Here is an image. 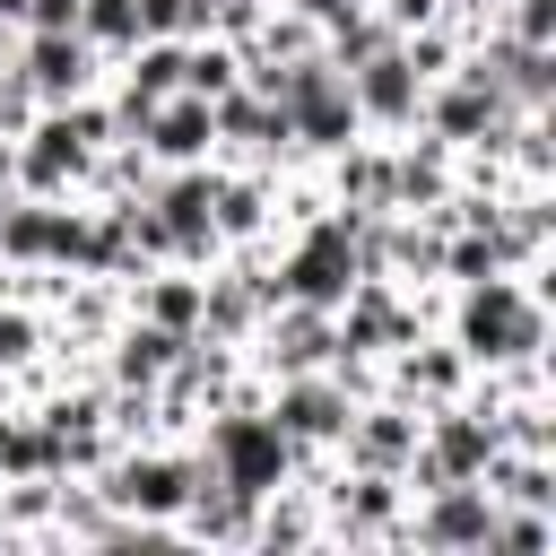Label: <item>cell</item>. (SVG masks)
<instances>
[{
	"instance_id": "20",
	"label": "cell",
	"mask_w": 556,
	"mask_h": 556,
	"mask_svg": "<svg viewBox=\"0 0 556 556\" xmlns=\"http://www.w3.org/2000/svg\"><path fill=\"white\" fill-rule=\"evenodd\" d=\"M400 382H408V391H434V400H443V391L460 382V365H452V356H408V365H400Z\"/></svg>"
},
{
	"instance_id": "1",
	"label": "cell",
	"mask_w": 556,
	"mask_h": 556,
	"mask_svg": "<svg viewBox=\"0 0 556 556\" xmlns=\"http://www.w3.org/2000/svg\"><path fill=\"white\" fill-rule=\"evenodd\" d=\"M356 226H365V208H339V217H313L304 235H295V252L278 261V278H269V304L287 295V304H348V287L365 278V261H356Z\"/></svg>"
},
{
	"instance_id": "3",
	"label": "cell",
	"mask_w": 556,
	"mask_h": 556,
	"mask_svg": "<svg viewBox=\"0 0 556 556\" xmlns=\"http://www.w3.org/2000/svg\"><path fill=\"white\" fill-rule=\"evenodd\" d=\"M547 339V321H539V295L530 287H513V278H469V304H460V348L478 356V365H513V356H530Z\"/></svg>"
},
{
	"instance_id": "19",
	"label": "cell",
	"mask_w": 556,
	"mask_h": 556,
	"mask_svg": "<svg viewBox=\"0 0 556 556\" xmlns=\"http://www.w3.org/2000/svg\"><path fill=\"white\" fill-rule=\"evenodd\" d=\"M261 208H269V191H261V182H217V208H208L217 243H226V235H252V226H261Z\"/></svg>"
},
{
	"instance_id": "9",
	"label": "cell",
	"mask_w": 556,
	"mask_h": 556,
	"mask_svg": "<svg viewBox=\"0 0 556 556\" xmlns=\"http://www.w3.org/2000/svg\"><path fill=\"white\" fill-rule=\"evenodd\" d=\"M408 469H426V486L486 478V469H495V426H486V417H469V408H443V417H434V434L417 443V460H408Z\"/></svg>"
},
{
	"instance_id": "11",
	"label": "cell",
	"mask_w": 556,
	"mask_h": 556,
	"mask_svg": "<svg viewBox=\"0 0 556 556\" xmlns=\"http://www.w3.org/2000/svg\"><path fill=\"white\" fill-rule=\"evenodd\" d=\"M139 130H148V156H156V165H200V156L217 148L208 96H182V87H174L165 104H148V122H139Z\"/></svg>"
},
{
	"instance_id": "21",
	"label": "cell",
	"mask_w": 556,
	"mask_h": 556,
	"mask_svg": "<svg viewBox=\"0 0 556 556\" xmlns=\"http://www.w3.org/2000/svg\"><path fill=\"white\" fill-rule=\"evenodd\" d=\"M26 356H35V313L9 304V313H0V365H26Z\"/></svg>"
},
{
	"instance_id": "10",
	"label": "cell",
	"mask_w": 556,
	"mask_h": 556,
	"mask_svg": "<svg viewBox=\"0 0 556 556\" xmlns=\"http://www.w3.org/2000/svg\"><path fill=\"white\" fill-rule=\"evenodd\" d=\"M417 113L434 122V139H443V148H460V139H486V130H495L504 87H495V70H486V61H469V70H460L434 104H417Z\"/></svg>"
},
{
	"instance_id": "15",
	"label": "cell",
	"mask_w": 556,
	"mask_h": 556,
	"mask_svg": "<svg viewBox=\"0 0 556 556\" xmlns=\"http://www.w3.org/2000/svg\"><path fill=\"white\" fill-rule=\"evenodd\" d=\"M174 356H182V339H174V330H156V321H130V330L113 339V382H122V391H156Z\"/></svg>"
},
{
	"instance_id": "8",
	"label": "cell",
	"mask_w": 556,
	"mask_h": 556,
	"mask_svg": "<svg viewBox=\"0 0 556 556\" xmlns=\"http://www.w3.org/2000/svg\"><path fill=\"white\" fill-rule=\"evenodd\" d=\"M269 417H278L287 443H330V434H348V417H356V408H348V374H313V365L287 374V391H278Z\"/></svg>"
},
{
	"instance_id": "7",
	"label": "cell",
	"mask_w": 556,
	"mask_h": 556,
	"mask_svg": "<svg viewBox=\"0 0 556 556\" xmlns=\"http://www.w3.org/2000/svg\"><path fill=\"white\" fill-rule=\"evenodd\" d=\"M191 486H200V469L174 460V452H130V460L104 469V495H113L130 521H165V513H182Z\"/></svg>"
},
{
	"instance_id": "2",
	"label": "cell",
	"mask_w": 556,
	"mask_h": 556,
	"mask_svg": "<svg viewBox=\"0 0 556 556\" xmlns=\"http://www.w3.org/2000/svg\"><path fill=\"white\" fill-rule=\"evenodd\" d=\"M287 460H295V443H287L278 417H261V408H226V417L208 426V478L235 486V495H252V504L287 486Z\"/></svg>"
},
{
	"instance_id": "24",
	"label": "cell",
	"mask_w": 556,
	"mask_h": 556,
	"mask_svg": "<svg viewBox=\"0 0 556 556\" xmlns=\"http://www.w3.org/2000/svg\"><path fill=\"white\" fill-rule=\"evenodd\" d=\"M0 539H9V495H0Z\"/></svg>"
},
{
	"instance_id": "5",
	"label": "cell",
	"mask_w": 556,
	"mask_h": 556,
	"mask_svg": "<svg viewBox=\"0 0 556 556\" xmlns=\"http://www.w3.org/2000/svg\"><path fill=\"white\" fill-rule=\"evenodd\" d=\"M87 61H96V43H87L78 26H26L9 78H17L35 104H70V96H87Z\"/></svg>"
},
{
	"instance_id": "23",
	"label": "cell",
	"mask_w": 556,
	"mask_h": 556,
	"mask_svg": "<svg viewBox=\"0 0 556 556\" xmlns=\"http://www.w3.org/2000/svg\"><path fill=\"white\" fill-rule=\"evenodd\" d=\"M0 191H9V139H0Z\"/></svg>"
},
{
	"instance_id": "4",
	"label": "cell",
	"mask_w": 556,
	"mask_h": 556,
	"mask_svg": "<svg viewBox=\"0 0 556 556\" xmlns=\"http://www.w3.org/2000/svg\"><path fill=\"white\" fill-rule=\"evenodd\" d=\"M339 78H348V96H356V122H382V130H408L417 104H426V70L408 61L400 35H391L382 52H365L356 70H339Z\"/></svg>"
},
{
	"instance_id": "16",
	"label": "cell",
	"mask_w": 556,
	"mask_h": 556,
	"mask_svg": "<svg viewBox=\"0 0 556 556\" xmlns=\"http://www.w3.org/2000/svg\"><path fill=\"white\" fill-rule=\"evenodd\" d=\"M200 304H208V278H148V287H139V321H156V330H174V339L200 330Z\"/></svg>"
},
{
	"instance_id": "12",
	"label": "cell",
	"mask_w": 556,
	"mask_h": 556,
	"mask_svg": "<svg viewBox=\"0 0 556 556\" xmlns=\"http://www.w3.org/2000/svg\"><path fill=\"white\" fill-rule=\"evenodd\" d=\"M486 530H495V504H486L478 478L434 486V504L417 513V539H426V547H486Z\"/></svg>"
},
{
	"instance_id": "13",
	"label": "cell",
	"mask_w": 556,
	"mask_h": 556,
	"mask_svg": "<svg viewBox=\"0 0 556 556\" xmlns=\"http://www.w3.org/2000/svg\"><path fill=\"white\" fill-rule=\"evenodd\" d=\"M348 452H356L365 478H400V469L417 460V417H400V408H365V417H348Z\"/></svg>"
},
{
	"instance_id": "6",
	"label": "cell",
	"mask_w": 556,
	"mask_h": 556,
	"mask_svg": "<svg viewBox=\"0 0 556 556\" xmlns=\"http://www.w3.org/2000/svg\"><path fill=\"white\" fill-rule=\"evenodd\" d=\"M78 208H61V200H9L0 208V261H17V269H43V261H70L78 269Z\"/></svg>"
},
{
	"instance_id": "17",
	"label": "cell",
	"mask_w": 556,
	"mask_h": 556,
	"mask_svg": "<svg viewBox=\"0 0 556 556\" xmlns=\"http://www.w3.org/2000/svg\"><path fill=\"white\" fill-rule=\"evenodd\" d=\"M235 70H243V61H235L226 43H182V96H208V104H217V96L235 87Z\"/></svg>"
},
{
	"instance_id": "22",
	"label": "cell",
	"mask_w": 556,
	"mask_h": 556,
	"mask_svg": "<svg viewBox=\"0 0 556 556\" xmlns=\"http://www.w3.org/2000/svg\"><path fill=\"white\" fill-rule=\"evenodd\" d=\"M139 9V43L148 35H182V0H130Z\"/></svg>"
},
{
	"instance_id": "14",
	"label": "cell",
	"mask_w": 556,
	"mask_h": 556,
	"mask_svg": "<svg viewBox=\"0 0 556 556\" xmlns=\"http://www.w3.org/2000/svg\"><path fill=\"white\" fill-rule=\"evenodd\" d=\"M269 356H278L287 374H304V365H330V356H339V330H330V313H321V304H287V321H269Z\"/></svg>"
},
{
	"instance_id": "18",
	"label": "cell",
	"mask_w": 556,
	"mask_h": 556,
	"mask_svg": "<svg viewBox=\"0 0 556 556\" xmlns=\"http://www.w3.org/2000/svg\"><path fill=\"white\" fill-rule=\"evenodd\" d=\"M78 35L104 43V52H130L139 43V9L130 0H78Z\"/></svg>"
}]
</instances>
